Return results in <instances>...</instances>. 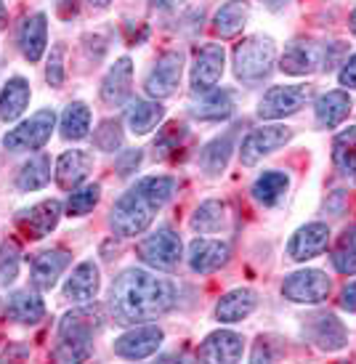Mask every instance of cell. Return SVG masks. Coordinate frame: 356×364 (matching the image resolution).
<instances>
[{"label": "cell", "instance_id": "8", "mask_svg": "<svg viewBox=\"0 0 356 364\" xmlns=\"http://www.w3.org/2000/svg\"><path fill=\"white\" fill-rule=\"evenodd\" d=\"M303 333L319 351H340L348 346V330L346 324L330 311H314L303 319Z\"/></svg>", "mask_w": 356, "mask_h": 364}, {"label": "cell", "instance_id": "10", "mask_svg": "<svg viewBox=\"0 0 356 364\" xmlns=\"http://www.w3.org/2000/svg\"><path fill=\"white\" fill-rule=\"evenodd\" d=\"M333 290V282L325 272L303 269V272L290 274L282 282V295L293 304H322Z\"/></svg>", "mask_w": 356, "mask_h": 364}, {"label": "cell", "instance_id": "24", "mask_svg": "<svg viewBox=\"0 0 356 364\" xmlns=\"http://www.w3.org/2000/svg\"><path fill=\"white\" fill-rule=\"evenodd\" d=\"M255 306H258V298H255L253 290L250 287H237L215 304V319L224 324L242 322L255 311Z\"/></svg>", "mask_w": 356, "mask_h": 364}, {"label": "cell", "instance_id": "35", "mask_svg": "<svg viewBox=\"0 0 356 364\" xmlns=\"http://www.w3.org/2000/svg\"><path fill=\"white\" fill-rule=\"evenodd\" d=\"M234 112V102H232V93L229 91H207L205 99L197 107H192V114L197 120H226L229 114Z\"/></svg>", "mask_w": 356, "mask_h": 364}, {"label": "cell", "instance_id": "29", "mask_svg": "<svg viewBox=\"0 0 356 364\" xmlns=\"http://www.w3.org/2000/svg\"><path fill=\"white\" fill-rule=\"evenodd\" d=\"M30 104V82L24 77H11L0 91V120L14 122Z\"/></svg>", "mask_w": 356, "mask_h": 364}, {"label": "cell", "instance_id": "9", "mask_svg": "<svg viewBox=\"0 0 356 364\" xmlns=\"http://www.w3.org/2000/svg\"><path fill=\"white\" fill-rule=\"evenodd\" d=\"M290 139H293V128H287V125H264V128H255V131L247 133V139L239 146V160H242V165L253 168L255 162H261L266 154L282 149Z\"/></svg>", "mask_w": 356, "mask_h": 364}, {"label": "cell", "instance_id": "12", "mask_svg": "<svg viewBox=\"0 0 356 364\" xmlns=\"http://www.w3.org/2000/svg\"><path fill=\"white\" fill-rule=\"evenodd\" d=\"M224 64H226V53H224V46H218V43H207L203 46L197 56H194V64H192V91L194 93H207L213 91L218 80H221V75H224Z\"/></svg>", "mask_w": 356, "mask_h": 364}, {"label": "cell", "instance_id": "1", "mask_svg": "<svg viewBox=\"0 0 356 364\" xmlns=\"http://www.w3.org/2000/svg\"><path fill=\"white\" fill-rule=\"evenodd\" d=\"M176 301H178L176 284L144 269L122 272L109 290V311L114 322L122 327L152 322L171 311Z\"/></svg>", "mask_w": 356, "mask_h": 364}, {"label": "cell", "instance_id": "47", "mask_svg": "<svg viewBox=\"0 0 356 364\" xmlns=\"http://www.w3.org/2000/svg\"><path fill=\"white\" fill-rule=\"evenodd\" d=\"M149 3H152L154 9H168V6L173 3V0H149Z\"/></svg>", "mask_w": 356, "mask_h": 364}, {"label": "cell", "instance_id": "23", "mask_svg": "<svg viewBox=\"0 0 356 364\" xmlns=\"http://www.w3.org/2000/svg\"><path fill=\"white\" fill-rule=\"evenodd\" d=\"M45 46H48V16L38 11V14H32L24 19L19 30V48L24 53V59L35 64V61L43 59V53H45Z\"/></svg>", "mask_w": 356, "mask_h": 364}, {"label": "cell", "instance_id": "25", "mask_svg": "<svg viewBox=\"0 0 356 364\" xmlns=\"http://www.w3.org/2000/svg\"><path fill=\"white\" fill-rule=\"evenodd\" d=\"M165 117V107L157 99L154 102H144V99H136V102L128 104V109H125V122H128V128L131 133L136 136H146V133H152Z\"/></svg>", "mask_w": 356, "mask_h": 364}, {"label": "cell", "instance_id": "7", "mask_svg": "<svg viewBox=\"0 0 356 364\" xmlns=\"http://www.w3.org/2000/svg\"><path fill=\"white\" fill-rule=\"evenodd\" d=\"M314 88L311 85H274L258 104V117L261 120H282L290 117L311 102Z\"/></svg>", "mask_w": 356, "mask_h": 364}, {"label": "cell", "instance_id": "22", "mask_svg": "<svg viewBox=\"0 0 356 364\" xmlns=\"http://www.w3.org/2000/svg\"><path fill=\"white\" fill-rule=\"evenodd\" d=\"M93 171V154L85 152V149H70V152H64L56 160V183H59L61 189H77L85 178H88V173Z\"/></svg>", "mask_w": 356, "mask_h": 364}, {"label": "cell", "instance_id": "3", "mask_svg": "<svg viewBox=\"0 0 356 364\" xmlns=\"http://www.w3.org/2000/svg\"><path fill=\"white\" fill-rule=\"evenodd\" d=\"M102 306H82L70 311L59 324V346L53 356L59 362H85L93 354V338L104 330Z\"/></svg>", "mask_w": 356, "mask_h": 364}, {"label": "cell", "instance_id": "40", "mask_svg": "<svg viewBox=\"0 0 356 364\" xmlns=\"http://www.w3.org/2000/svg\"><path fill=\"white\" fill-rule=\"evenodd\" d=\"M19 245L3 242L0 245V287H9L19 277Z\"/></svg>", "mask_w": 356, "mask_h": 364}, {"label": "cell", "instance_id": "6", "mask_svg": "<svg viewBox=\"0 0 356 364\" xmlns=\"http://www.w3.org/2000/svg\"><path fill=\"white\" fill-rule=\"evenodd\" d=\"M56 125V112L53 109H41L35 112L30 120H24L21 125H16L14 131H9L3 136V146L11 152H35L43 149L53 133Z\"/></svg>", "mask_w": 356, "mask_h": 364}, {"label": "cell", "instance_id": "44", "mask_svg": "<svg viewBox=\"0 0 356 364\" xmlns=\"http://www.w3.org/2000/svg\"><path fill=\"white\" fill-rule=\"evenodd\" d=\"M340 306H343L346 311H356V279L343 287V293H340Z\"/></svg>", "mask_w": 356, "mask_h": 364}, {"label": "cell", "instance_id": "34", "mask_svg": "<svg viewBox=\"0 0 356 364\" xmlns=\"http://www.w3.org/2000/svg\"><path fill=\"white\" fill-rule=\"evenodd\" d=\"M61 139H67V141H80L88 136L91 131V109H88V104L82 102H72L67 104V109L61 114Z\"/></svg>", "mask_w": 356, "mask_h": 364}, {"label": "cell", "instance_id": "18", "mask_svg": "<svg viewBox=\"0 0 356 364\" xmlns=\"http://www.w3.org/2000/svg\"><path fill=\"white\" fill-rule=\"evenodd\" d=\"M72 255L64 247H53V250H43L35 255L32 261V287L35 290H51L53 284L59 282V277L64 274V269L70 266Z\"/></svg>", "mask_w": 356, "mask_h": 364}, {"label": "cell", "instance_id": "28", "mask_svg": "<svg viewBox=\"0 0 356 364\" xmlns=\"http://www.w3.org/2000/svg\"><path fill=\"white\" fill-rule=\"evenodd\" d=\"M234 139H237V131L234 128H229L224 136H218L213 141L207 144L200 154V165H203V171L207 176H221L226 171V165H229V157L234 152Z\"/></svg>", "mask_w": 356, "mask_h": 364}, {"label": "cell", "instance_id": "14", "mask_svg": "<svg viewBox=\"0 0 356 364\" xmlns=\"http://www.w3.org/2000/svg\"><path fill=\"white\" fill-rule=\"evenodd\" d=\"M61 218V203L59 200H43V203L32 205L27 210L16 215V229H19L27 240H43L45 234L56 229Z\"/></svg>", "mask_w": 356, "mask_h": 364}, {"label": "cell", "instance_id": "21", "mask_svg": "<svg viewBox=\"0 0 356 364\" xmlns=\"http://www.w3.org/2000/svg\"><path fill=\"white\" fill-rule=\"evenodd\" d=\"M99 284H102V277H99V266L93 261H82L80 266H75V272L67 277L64 282V298L70 304H88L96 298L99 293Z\"/></svg>", "mask_w": 356, "mask_h": 364}, {"label": "cell", "instance_id": "38", "mask_svg": "<svg viewBox=\"0 0 356 364\" xmlns=\"http://www.w3.org/2000/svg\"><path fill=\"white\" fill-rule=\"evenodd\" d=\"M102 200V186L99 183H88L82 189H72L70 200H67V215H85L96 208Z\"/></svg>", "mask_w": 356, "mask_h": 364}, {"label": "cell", "instance_id": "43", "mask_svg": "<svg viewBox=\"0 0 356 364\" xmlns=\"http://www.w3.org/2000/svg\"><path fill=\"white\" fill-rule=\"evenodd\" d=\"M139 162H141V149H131V152H125L117 162V173L120 176H131L136 168H139Z\"/></svg>", "mask_w": 356, "mask_h": 364}, {"label": "cell", "instance_id": "4", "mask_svg": "<svg viewBox=\"0 0 356 364\" xmlns=\"http://www.w3.org/2000/svg\"><path fill=\"white\" fill-rule=\"evenodd\" d=\"M276 46L269 35H250L234 48V75L242 82H258L271 72Z\"/></svg>", "mask_w": 356, "mask_h": 364}, {"label": "cell", "instance_id": "32", "mask_svg": "<svg viewBox=\"0 0 356 364\" xmlns=\"http://www.w3.org/2000/svg\"><path fill=\"white\" fill-rule=\"evenodd\" d=\"M51 181V157L48 154H35L21 165L16 176V189L19 192H38Z\"/></svg>", "mask_w": 356, "mask_h": 364}, {"label": "cell", "instance_id": "45", "mask_svg": "<svg viewBox=\"0 0 356 364\" xmlns=\"http://www.w3.org/2000/svg\"><path fill=\"white\" fill-rule=\"evenodd\" d=\"M56 9H59L61 19H72V16L77 14V0H59Z\"/></svg>", "mask_w": 356, "mask_h": 364}, {"label": "cell", "instance_id": "2", "mask_svg": "<svg viewBox=\"0 0 356 364\" xmlns=\"http://www.w3.org/2000/svg\"><path fill=\"white\" fill-rule=\"evenodd\" d=\"M176 181L171 176H149L131 186L112 208V229L120 237H136L152 226L154 215L173 197Z\"/></svg>", "mask_w": 356, "mask_h": 364}, {"label": "cell", "instance_id": "31", "mask_svg": "<svg viewBox=\"0 0 356 364\" xmlns=\"http://www.w3.org/2000/svg\"><path fill=\"white\" fill-rule=\"evenodd\" d=\"M287 186H290V178H287L282 171H266L261 173L253 183V197L266 208H274V205L282 203V197L287 194Z\"/></svg>", "mask_w": 356, "mask_h": 364}, {"label": "cell", "instance_id": "49", "mask_svg": "<svg viewBox=\"0 0 356 364\" xmlns=\"http://www.w3.org/2000/svg\"><path fill=\"white\" fill-rule=\"evenodd\" d=\"M348 27H351V32L356 35V11L351 14V19H348Z\"/></svg>", "mask_w": 356, "mask_h": 364}, {"label": "cell", "instance_id": "13", "mask_svg": "<svg viewBox=\"0 0 356 364\" xmlns=\"http://www.w3.org/2000/svg\"><path fill=\"white\" fill-rule=\"evenodd\" d=\"M163 346V330L157 324H136L114 341V354L122 359H146Z\"/></svg>", "mask_w": 356, "mask_h": 364}, {"label": "cell", "instance_id": "46", "mask_svg": "<svg viewBox=\"0 0 356 364\" xmlns=\"http://www.w3.org/2000/svg\"><path fill=\"white\" fill-rule=\"evenodd\" d=\"M6 24H9V14H6V6L0 0V30H6Z\"/></svg>", "mask_w": 356, "mask_h": 364}, {"label": "cell", "instance_id": "39", "mask_svg": "<svg viewBox=\"0 0 356 364\" xmlns=\"http://www.w3.org/2000/svg\"><path fill=\"white\" fill-rule=\"evenodd\" d=\"M122 125L120 120H104L93 133V146L102 152H117L122 146Z\"/></svg>", "mask_w": 356, "mask_h": 364}, {"label": "cell", "instance_id": "26", "mask_svg": "<svg viewBox=\"0 0 356 364\" xmlns=\"http://www.w3.org/2000/svg\"><path fill=\"white\" fill-rule=\"evenodd\" d=\"M250 19V0H226L213 16V32L218 38H234Z\"/></svg>", "mask_w": 356, "mask_h": 364}, {"label": "cell", "instance_id": "16", "mask_svg": "<svg viewBox=\"0 0 356 364\" xmlns=\"http://www.w3.org/2000/svg\"><path fill=\"white\" fill-rule=\"evenodd\" d=\"M244 341L242 335L232 333V330H218L205 338V343L197 348V359L203 362H224L234 364L242 359Z\"/></svg>", "mask_w": 356, "mask_h": 364}, {"label": "cell", "instance_id": "30", "mask_svg": "<svg viewBox=\"0 0 356 364\" xmlns=\"http://www.w3.org/2000/svg\"><path fill=\"white\" fill-rule=\"evenodd\" d=\"M314 112H316V122H319L322 128H335V125H340V122L348 117L351 99H348L346 91H330L316 99Z\"/></svg>", "mask_w": 356, "mask_h": 364}, {"label": "cell", "instance_id": "20", "mask_svg": "<svg viewBox=\"0 0 356 364\" xmlns=\"http://www.w3.org/2000/svg\"><path fill=\"white\" fill-rule=\"evenodd\" d=\"M279 70L287 75H311V72L322 70V48L311 41H296L287 46V51L279 59Z\"/></svg>", "mask_w": 356, "mask_h": 364}, {"label": "cell", "instance_id": "27", "mask_svg": "<svg viewBox=\"0 0 356 364\" xmlns=\"http://www.w3.org/2000/svg\"><path fill=\"white\" fill-rule=\"evenodd\" d=\"M6 316H9L11 322L19 324H38L45 316V304H43V298H38L30 290H19V293L9 295Z\"/></svg>", "mask_w": 356, "mask_h": 364}, {"label": "cell", "instance_id": "5", "mask_svg": "<svg viewBox=\"0 0 356 364\" xmlns=\"http://www.w3.org/2000/svg\"><path fill=\"white\" fill-rule=\"evenodd\" d=\"M136 253L146 266H152L157 272H173L181 261V237L173 229H157L146 234L141 242L136 245Z\"/></svg>", "mask_w": 356, "mask_h": 364}, {"label": "cell", "instance_id": "36", "mask_svg": "<svg viewBox=\"0 0 356 364\" xmlns=\"http://www.w3.org/2000/svg\"><path fill=\"white\" fill-rule=\"evenodd\" d=\"M333 162L340 173L354 176L356 173V125L338 133L333 141Z\"/></svg>", "mask_w": 356, "mask_h": 364}, {"label": "cell", "instance_id": "15", "mask_svg": "<svg viewBox=\"0 0 356 364\" xmlns=\"http://www.w3.org/2000/svg\"><path fill=\"white\" fill-rule=\"evenodd\" d=\"M327 245H330V226L319 221L306 223V226H301V229L290 237L287 255H290L293 261H311V258L325 253Z\"/></svg>", "mask_w": 356, "mask_h": 364}, {"label": "cell", "instance_id": "48", "mask_svg": "<svg viewBox=\"0 0 356 364\" xmlns=\"http://www.w3.org/2000/svg\"><path fill=\"white\" fill-rule=\"evenodd\" d=\"M88 3H91V6H96V9H104V6H109L112 0H88Z\"/></svg>", "mask_w": 356, "mask_h": 364}, {"label": "cell", "instance_id": "50", "mask_svg": "<svg viewBox=\"0 0 356 364\" xmlns=\"http://www.w3.org/2000/svg\"><path fill=\"white\" fill-rule=\"evenodd\" d=\"M354 181H356V173H354Z\"/></svg>", "mask_w": 356, "mask_h": 364}, {"label": "cell", "instance_id": "42", "mask_svg": "<svg viewBox=\"0 0 356 364\" xmlns=\"http://www.w3.org/2000/svg\"><path fill=\"white\" fill-rule=\"evenodd\" d=\"M338 80H340V85H346V88L356 91V53L351 56V59L343 61V67H340V72H338Z\"/></svg>", "mask_w": 356, "mask_h": 364}, {"label": "cell", "instance_id": "11", "mask_svg": "<svg viewBox=\"0 0 356 364\" xmlns=\"http://www.w3.org/2000/svg\"><path fill=\"white\" fill-rule=\"evenodd\" d=\"M183 72V56L181 51H168L160 59L154 61V67L149 70L146 80H144V91L152 99H168L173 96L178 82H181Z\"/></svg>", "mask_w": 356, "mask_h": 364}, {"label": "cell", "instance_id": "17", "mask_svg": "<svg viewBox=\"0 0 356 364\" xmlns=\"http://www.w3.org/2000/svg\"><path fill=\"white\" fill-rule=\"evenodd\" d=\"M133 93V61L128 56L117 59L109 67L102 82V102L107 107H125Z\"/></svg>", "mask_w": 356, "mask_h": 364}, {"label": "cell", "instance_id": "19", "mask_svg": "<svg viewBox=\"0 0 356 364\" xmlns=\"http://www.w3.org/2000/svg\"><path fill=\"white\" fill-rule=\"evenodd\" d=\"M229 253H232L229 245L221 242V240H205V237H197V240L189 245L186 261H189V266H192V272L213 274L229 261Z\"/></svg>", "mask_w": 356, "mask_h": 364}, {"label": "cell", "instance_id": "33", "mask_svg": "<svg viewBox=\"0 0 356 364\" xmlns=\"http://www.w3.org/2000/svg\"><path fill=\"white\" fill-rule=\"evenodd\" d=\"M229 221V213H226V203L221 200H205L197 210L192 213V229L200 234H218Z\"/></svg>", "mask_w": 356, "mask_h": 364}, {"label": "cell", "instance_id": "41", "mask_svg": "<svg viewBox=\"0 0 356 364\" xmlns=\"http://www.w3.org/2000/svg\"><path fill=\"white\" fill-rule=\"evenodd\" d=\"M64 53H67V48L61 43L51 48V56H48V64H45V80H48L51 88H61L64 85V77H67V72H64Z\"/></svg>", "mask_w": 356, "mask_h": 364}, {"label": "cell", "instance_id": "37", "mask_svg": "<svg viewBox=\"0 0 356 364\" xmlns=\"http://www.w3.org/2000/svg\"><path fill=\"white\" fill-rule=\"evenodd\" d=\"M333 266H335V272L346 274V277L356 274V223L338 237L335 250H333Z\"/></svg>", "mask_w": 356, "mask_h": 364}]
</instances>
